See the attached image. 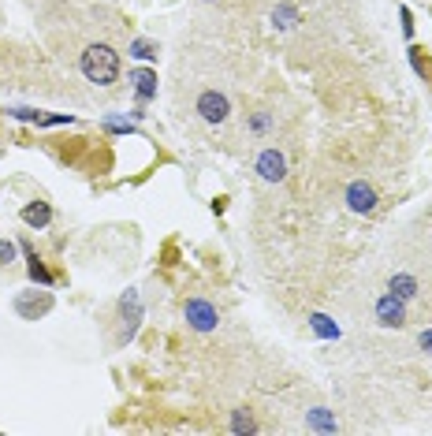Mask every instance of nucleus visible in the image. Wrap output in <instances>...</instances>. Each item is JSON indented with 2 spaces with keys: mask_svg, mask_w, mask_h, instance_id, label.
<instances>
[{
  "mask_svg": "<svg viewBox=\"0 0 432 436\" xmlns=\"http://www.w3.org/2000/svg\"><path fill=\"white\" fill-rule=\"evenodd\" d=\"M82 75L90 82H97V86H112L116 75H119L116 49H108V45H90V49L82 52Z\"/></svg>",
  "mask_w": 432,
  "mask_h": 436,
  "instance_id": "obj_1",
  "label": "nucleus"
},
{
  "mask_svg": "<svg viewBox=\"0 0 432 436\" xmlns=\"http://www.w3.org/2000/svg\"><path fill=\"white\" fill-rule=\"evenodd\" d=\"M198 112L201 119H209V123H224L227 112H232V105H227L224 94H216V90H209V94L198 97Z\"/></svg>",
  "mask_w": 432,
  "mask_h": 436,
  "instance_id": "obj_2",
  "label": "nucleus"
},
{
  "mask_svg": "<svg viewBox=\"0 0 432 436\" xmlns=\"http://www.w3.org/2000/svg\"><path fill=\"white\" fill-rule=\"evenodd\" d=\"M187 321L194 324L198 332H213L216 328V306H209L201 299H190L187 302Z\"/></svg>",
  "mask_w": 432,
  "mask_h": 436,
  "instance_id": "obj_3",
  "label": "nucleus"
},
{
  "mask_svg": "<svg viewBox=\"0 0 432 436\" xmlns=\"http://www.w3.org/2000/svg\"><path fill=\"white\" fill-rule=\"evenodd\" d=\"M257 172H261V179H269V183H280L283 175H287V164H283V153H276V150H265L261 157H257Z\"/></svg>",
  "mask_w": 432,
  "mask_h": 436,
  "instance_id": "obj_4",
  "label": "nucleus"
},
{
  "mask_svg": "<svg viewBox=\"0 0 432 436\" xmlns=\"http://www.w3.org/2000/svg\"><path fill=\"white\" fill-rule=\"evenodd\" d=\"M347 201H351L354 212H373L376 209V190L369 183H351V190H347Z\"/></svg>",
  "mask_w": 432,
  "mask_h": 436,
  "instance_id": "obj_5",
  "label": "nucleus"
},
{
  "mask_svg": "<svg viewBox=\"0 0 432 436\" xmlns=\"http://www.w3.org/2000/svg\"><path fill=\"white\" fill-rule=\"evenodd\" d=\"M376 317H380V324H402V299L399 295H384V299L376 302Z\"/></svg>",
  "mask_w": 432,
  "mask_h": 436,
  "instance_id": "obj_6",
  "label": "nucleus"
},
{
  "mask_svg": "<svg viewBox=\"0 0 432 436\" xmlns=\"http://www.w3.org/2000/svg\"><path fill=\"white\" fill-rule=\"evenodd\" d=\"M131 82H134V90H138L142 101H150L153 94H157V75H153V71H134Z\"/></svg>",
  "mask_w": 432,
  "mask_h": 436,
  "instance_id": "obj_7",
  "label": "nucleus"
},
{
  "mask_svg": "<svg viewBox=\"0 0 432 436\" xmlns=\"http://www.w3.org/2000/svg\"><path fill=\"white\" fill-rule=\"evenodd\" d=\"M49 217H52V212H49V206H45V201H34V206L23 209V220H26L30 228H45V224H49Z\"/></svg>",
  "mask_w": 432,
  "mask_h": 436,
  "instance_id": "obj_8",
  "label": "nucleus"
},
{
  "mask_svg": "<svg viewBox=\"0 0 432 436\" xmlns=\"http://www.w3.org/2000/svg\"><path fill=\"white\" fill-rule=\"evenodd\" d=\"M388 291L399 295V299H413V295H418V280H413V276H395L388 284Z\"/></svg>",
  "mask_w": 432,
  "mask_h": 436,
  "instance_id": "obj_9",
  "label": "nucleus"
},
{
  "mask_svg": "<svg viewBox=\"0 0 432 436\" xmlns=\"http://www.w3.org/2000/svg\"><path fill=\"white\" fill-rule=\"evenodd\" d=\"M232 429H235V433H254L257 425H254V417L246 414V410H235V422H232Z\"/></svg>",
  "mask_w": 432,
  "mask_h": 436,
  "instance_id": "obj_10",
  "label": "nucleus"
},
{
  "mask_svg": "<svg viewBox=\"0 0 432 436\" xmlns=\"http://www.w3.org/2000/svg\"><path fill=\"white\" fill-rule=\"evenodd\" d=\"M30 276H34V280H41V284H49V272H45V265L34 254H30Z\"/></svg>",
  "mask_w": 432,
  "mask_h": 436,
  "instance_id": "obj_11",
  "label": "nucleus"
},
{
  "mask_svg": "<svg viewBox=\"0 0 432 436\" xmlns=\"http://www.w3.org/2000/svg\"><path fill=\"white\" fill-rule=\"evenodd\" d=\"M313 328L320 332V336H339V328H332V324H328V317H320V313L313 317Z\"/></svg>",
  "mask_w": 432,
  "mask_h": 436,
  "instance_id": "obj_12",
  "label": "nucleus"
},
{
  "mask_svg": "<svg viewBox=\"0 0 432 436\" xmlns=\"http://www.w3.org/2000/svg\"><path fill=\"white\" fill-rule=\"evenodd\" d=\"M276 19H280V26H295V8H287V4H283L280 12H276Z\"/></svg>",
  "mask_w": 432,
  "mask_h": 436,
  "instance_id": "obj_13",
  "label": "nucleus"
},
{
  "mask_svg": "<svg viewBox=\"0 0 432 436\" xmlns=\"http://www.w3.org/2000/svg\"><path fill=\"white\" fill-rule=\"evenodd\" d=\"M134 57H142V60H153L157 52H153V45L150 41H134Z\"/></svg>",
  "mask_w": 432,
  "mask_h": 436,
  "instance_id": "obj_14",
  "label": "nucleus"
},
{
  "mask_svg": "<svg viewBox=\"0 0 432 436\" xmlns=\"http://www.w3.org/2000/svg\"><path fill=\"white\" fill-rule=\"evenodd\" d=\"M15 257V246L12 243H0V265H8Z\"/></svg>",
  "mask_w": 432,
  "mask_h": 436,
  "instance_id": "obj_15",
  "label": "nucleus"
},
{
  "mask_svg": "<svg viewBox=\"0 0 432 436\" xmlns=\"http://www.w3.org/2000/svg\"><path fill=\"white\" fill-rule=\"evenodd\" d=\"M313 422H317V425H325V429H332V422H328V414H320V410L313 414Z\"/></svg>",
  "mask_w": 432,
  "mask_h": 436,
  "instance_id": "obj_16",
  "label": "nucleus"
},
{
  "mask_svg": "<svg viewBox=\"0 0 432 436\" xmlns=\"http://www.w3.org/2000/svg\"><path fill=\"white\" fill-rule=\"evenodd\" d=\"M421 347L432 350V332H421Z\"/></svg>",
  "mask_w": 432,
  "mask_h": 436,
  "instance_id": "obj_17",
  "label": "nucleus"
}]
</instances>
